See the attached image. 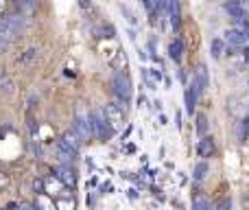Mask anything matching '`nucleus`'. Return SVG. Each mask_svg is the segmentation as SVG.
Masks as SVG:
<instances>
[{
	"instance_id": "f257e3e1",
	"label": "nucleus",
	"mask_w": 249,
	"mask_h": 210,
	"mask_svg": "<svg viewBox=\"0 0 249 210\" xmlns=\"http://www.w3.org/2000/svg\"><path fill=\"white\" fill-rule=\"evenodd\" d=\"M74 129H77V134L81 136V140H87L94 136V122H92V114L85 112V107H79L77 112V118H74Z\"/></svg>"
},
{
	"instance_id": "f03ea898",
	"label": "nucleus",
	"mask_w": 249,
	"mask_h": 210,
	"mask_svg": "<svg viewBox=\"0 0 249 210\" xmlns=\"http://www.w3.org/2000/svg\"><path fill=\"white\" fill-rule=\"evenodd\" d=\"M112 88H114V92L118 94V99L120 101H129L131 99V92H133V88H131V79L127 77L125 72H114V77H112Z\"/></svg>"
},
{
	"instance_id": "7ed1b4c3",
	"label": "nucleus",
	"mask_w": 249,
	"mask_h": 210,
	"mask_svg": "<svg viewBox=\"0 0 249 210\" xmlns=\"http://www.w3.org/2000/svg\"><path fill=\"white\" fill-rule=\"evenodd\" d=\"M92 122H94V136L99 140H107V138H112L114 136V127L109 125V121L105 118V114L103 112H96V114H92Z\"/></svg>"
},
{
	"instance_id": "20e7f679",
	"label": "nucleus",
	"mask_w": 249,
	"mask_h": 210,
	"mask_svg": "<svg viewBox=\"0 0 249 210\" xmlns=\"http://www.w3.org/2000/svg\"><path fill=\"white\" fill-rule=\"evenodd\" d=\"M103 114H105V118L109 121V125H112L114 129H120L122 122H125V114H122L120 105L107 103V105H105V109H103Z\"/></svg>"
},
{
	"instance_id": "39448f33",
	"label": "nucleus",
	"mask_w": 249,
	"mask_h": 210,
	"mask_svg": "<svg viewBox=\"0 0 249 210\" xmlns=\"http://www.w3.org/2000/svg\"><path fill=\"white\" fill-rule=\"evenodd\" d=\"M225 11L230 13V18H232V20H236L238 24H243V22L249 20L247 11L243 9V2H234V0H227V2H225Z\"/></svg>"
},
{
	"instance_id": "423d86ee",
	"label": "nucleus",
	"mask_w": 249,
	"mask_h": 210,
	"mask_svg": "<svg viewBox=\"0 0 249 210\" xmlns=\"http://www.w3.org/2000/svg\"><path fill=\"white\" fill-rule=\"evenodd\" d=\"M64 191H66V184L61 182L57 175H52V177H46V179H44V192H48L50 197H59Z\"/></svg>"
},
{
	"instance_id": "0eeeda50",
	"label": "nucleus",
	"mask_w": 249,
	"mask_h": 210,
	"mask_svg": "<svg viewBox=\"0 0 249 210\" xmlns=\"http://www.w3.org/2000/svg\"><path fill=\"white\" fill-rule=\"evenodd\" d=\"M225 42L230 46H245L249 42V37L243 33V29H227L225 31Z\"/></svg>"
},
{
	"instance_id": "6e6552de",
	"label": "nucleus",
	"mask_w": 249,
	"mask_h": 210,
	"mask_svg": "<svg viewBox=\"0 0 249 210\" xmlns=\"http://www.w3.org/2000/svg\"><path fill=\"white\" fill-rule=\"evenodd\" d=\"M168 20H170V26H173V31L177 33L179 26H182V11H179V0H170L168 2Z\"/></svg>"
},
{
	"instance_id": "1a4fd4ad",
	"label": "nucleus",
	"mask_w": 249,
	"mask_h": 210,
	"mask_svg": "<svg viewBox=\"0 0 249 210\" xmlns=\"http://www.w3.org/2000/svg\"><path fill=\"white\" fill-rule=\"evenodd\" d=\"M197 153H199V158H212V153H214V138L212 136H201L199 144H197Z\"/></svg>"
},
{
	"instance_id": "9d476101",
	"label": "nucleus",
	"mask_w": 249,
	"mask_h": 210,
	"mask_svg": "<svg viewBox=\"0 0 249 210\" xmlns=\"http://www.w3.org/2000/svg\"><path fill=\"white\" fill-rule=\"evenodd\" d=\"M61 142H64V144H68V147L72 149L74 153H77V151H79V147H81V142H83V140H81V136L77 134V129H74V127H72V129H68L64 136H61Z\"/></svg>"
},
{
	"instance_id": "9b49d317",
	"label": "nucleus",
	"mask_w": 249,
	"mask_h": 210,
	"mask_svg": "<svg viewBox=\"0 0 249 210\" xmlns=\"http://www.w3.org/2000/svg\"><path fill=\"white\" fill-rule=\"evenodd\" d=\"M168 57L173 61H182V57H183V42L182 39H173V42L168 44Z\"/></svg>"
},
{
	"instance_id": "f8f14e48",
	"label": "nucleus",
	"mask_w": 249,
	"mask_h": 210,
	"mask_svg": "<svg viewBox=\"0 0 249 210\" xmlns=\"http://www.w3.org/2000/svg\"><path fill=\"white\" fill-rule=\"evenodd\" d=\"M35 206H37V210H57V204L50 201V195H48V192H37Z\"/></svg>"
},
{
	"instance_id": "ddd939ff",
	"label": "nucleus",
	"mask_w": 249,
	"mask_h": 210,
	"mask_svg": "<svg viewBox=\"0 0 249 210\" xmlns=\"http://www.w3.org/2000/svg\"><path fill=\"white\" fill-rule=\"evenodd\" d=\"M236 138H238V142H247L249 138V116L240 118L238 121V127H236Z\"/></svg>"
},
{
	"instance_id": "4468645a",
	"label": "nucleus",
	"mask_w": 249,
	"mask_h": 210,
	"mask_svg": "<svg viewBox=\"0 0 249 210\" xmlns=\"http://www.w3.org/2000/svg\"><path fill=\"white\" fill-rule=\"evenodd\" d=\"M55 204H57V210H74L77 208V204H74V199L70 195H66V191L61 192L59 197L55 199Z\"/></svg>"
},
{
	"instance_id": "2eb2a0df",
	"label": "nucleus",
	"mask_w": 249,
	"mask_h": 210,
	"mask_svg": "<svg viewBox=\"0 0 249 210\" xmlns=\"http://www.w3.org/2000/svg\"><path fill=\"white\" fill-rule=\"evenodd\" d=\"M55 175L66 184V186H74V182H77V179H74V173L68 169V166H61V169H57Z\"/></svg>"
},
{
	"instance_id": "dca6fc26",
	"label": "nucleus",
	"mask_w": 249,
	"mask_h": 210,
	"mask_svg": "<svg viewBox=\"0 0 249 210\" xmlns=\"http://www.w3.org/2000/svg\"><path fill=\"white\" fill-rule=\"evenodd\" d=\"M210 52H212L214 59H218V57H223V52H225V39L221 37H214L212 44H210Z\"/></svg>"
},
{
	"instance_id": "f3484780",
	"label": "nucleus",
	"mask_w": 249,
	"mask_h": 210,
	"mask_svg": "<svg viewBox=\"0 0 249 210\" xmlns=\"http://www.w3.org/2000/svg\"><path fill=\"white\" fill-rule=\"evenodd\" d=\"M195 121H197V125H195L197 134H199V136H205V134H208V116L199 112V114H195Z\"/></svg>"
},
{
	"instance_id": "a211bd4d",
	"label": "nucleus",
	"mask_w": 249,
	"mask_h": 210,
	"mask_svg": "<svg viewBox=\"0 0 249 210\" xmlns=\"http://www.w3.org/2000/svg\"><path fill=\"white\" fill-rule=\"evenodd\" d=\"M197 99H199V96L195 94L192 86H188L186 88V109H188V114H192V116H195V103H197Z\"/></svg>"
},
{
	"instance_id": "6ab92c4d",
	"label": "nucleus",
	"mask_w": 249,
	"mask_h": 210,
	"mask_svg": "<svg viewBox=\"0 0 249 210\" xmlns=\"http://www.w3.org/2000/svg\"><path fill=\"white\" fill-rule=\"evenodd\" d=\"M205 173H208V164L199 162V164L195 166V171H192V177H195V182H201V179L205 177Z\"/></svg>"
},
{
	"instance_id": "aec40b11",
	"label": "nucleus",
	"mask_w": 249,
	"mask_h": 210,
	"mask_svg": "<svg viewBox=\"0 0 249 210\" xmlns=\"http://www.w3.org/2000/svg\"><path fill=\"white\" fill-rule=\"evenodd\" d=\"M37 48H35V46H31V48H26V51H24V55H22V64H24V66H29L31 64V61H33V59H37Z\"/></svg>"
},
{
	"instance_id": "412c9836",
	"label": "nucleus",
	"mask_w": 249,
	"mask_h": 210,
	"mask_svg": "<svg viewBox=\"0 0 249 210\" xmlns=\"http://www.w3.org/2000/svg\"><path fill=\"white\" fill-rule=\"evenodd\" d=\"M144 79H147V83L153 88L155 83H160L162 72H157V70H144Z\"/></svg>"
},
{
	"instance_id": "4be33fe9",
	"label": "nucleus",
	"mask_w": 249,
	"mask_h": 210,
	"mask_svg": "<svg viewBox=\"0 0 249 210\" xmlns=\"http://www.w3.org/2000/svg\"><path fill=\"white\" fill-rule=\"evenodd\" d=\"M192 206H195V210H212V204H210L205 197H195Z\"/></svg>"
},
{
	"instance_id": "5701e85b",
	"label": "nucleus",
	"mask_w": 249,
	"mask_h": 210,
	"mask_svg": "<svg viewBox=\"0 0 249 210\" xmlns=\"http://www.w3.org/2000/svg\"><path fill=\"white\" fill-rule=\"evenodd\" d=\"M13 88H16V83H13L11 79H2V81H0V92H2L4 96H11Z\"/></svg>"
},
{
	"instance_id": "b1692460",
	"label": "nucleus",
	"mask_w": 249,
	"mask_h": 210,
	"mask_svg": "<svg viewBox=\"0 0 249 210\" xmlns=\"http://www.w3.org/2000/svg\"><path fill=\"white\" fill-rule=\"evenodd\" d=\"M11 184V177H9V173H4V171H0V192L4 191V188Z\"/></svg>"
},
{
	"instance_id": "393cba45",
	"label": "nucleus",
	"mask_w": 249,
	"mask_h": 210,
	"mask_svg": "<svg viewBox=\"0 0 249 210\" xmlns=\"http://www.w3.org/2000/svg\"><path fill=\"white\" fill-rule=\"evenodd\" d=\"M230 208H232V201H230V197H223V199L216 204V210H230Z\"/></svg>"
},
{
	"instance_id": "a878e982",
	"label": "nucleus",
	"mask_w": 249,
	"mask_h": 210,
	"mask_svg": "<svg viewBox=\"0 0 249 210\" xmlns=\"http://www.w3.org/2000/svg\"><path fill=\"white\" fill-rule=\"evenodd\" d=\"M33 191H35V195H37V192H44V179L42 177H37L33 182Z\"/></svg>"
},
{
	"instance_id": "bb28decb",
	"label": "nucleus",
	"mask_w": 249,
	"mask_h": 210,
	"mask_svg": "<svg viewBox=\"0 0 249 210\" xmlns=\"http://www.w3.org/2000/svg\"><path fill=\"white\" fill-rule=\"evenodd\" d=\"M35 4V0H17V7L20 9H31Z\"/></svg>"
},
{
	"instance_id": "cd10ccee",
	"label": "nucleus",
	"mask_w": 249,
	"mask_h": 210,
	"mask_svg": "<svg viewBox=\"0 0 249 210\" xmlns=\"http://www.w3.org/2000/svg\"><path fill=\"white\" fill-rule=\"evenodd\" d=\"M17 210H37V206L35 204H20L17 206Z\"/></svg>"
},
{
	"instance_id": "c85d7f7f",
	"label": "nucleus",
	"mask_w": 249,
	"mask_h": 210,
	"mask_svg": "<svg viewBox=\"0 0 249 210\" xmlns=\"http://www.w3.org/2000/svg\"><path fill=\"white\" fill-rule=\"evenodd\" d=\"M240 29H243V33L249 37V20H247V22H243V24H240Z\"/></svg>"
},
{
	"instance_id": "c756f323",
	"label": "nucleus",
	"mask_w": 249,
	"mask_h": 210,
	"mask_svg": "<svg viewBox=\"0 0 249 210\" xmlns=\"http://www.w3.org/2000/svg\"><path fill=\"white\" fill-rule=\"evenodd\" d=\"M79 7H81V9H87V7H90V0H79Z\"/></svg>"
},
{
	"instance_id": "7c9ffc66",
	"label": "nucleus",
	"mask_w": 249,
	"mask_h": 210,
	"mask_svg": "<svg viewBox=\"0 0 249 210\" xmlns=\"http://www.w3.org/2000/svg\"><path fill=\"white\" fill-rule=\"evenodd\" d=\"M175 122H177V127H182V114L177 112V116H175Z\"/></svg>"
},
{
	"instance_id": "2f4dec72",
	"label": "nucleus",
	"mask_w": 249,
	"mask_h": 210,
	"mask_svg": "<svg viewBox=\"0 0 249 210\" xmlns=\"http://www.w3.org/2000/svg\"><path fill=\"white\" fill-rule=\"evenodd\" d=\"M2 7H4V0H0V11H2Z\"/></svg>"
},
{
	"instance_id": "473e14b6",
	"label": "nucleus",
	"mask_w": 249,
	"mask_h": 210,
	"mask_svg": "<svg viewBox=\"0 0 249 210\" xmlns=\"http://www.w3.org/2000/svg\"><path fill=\"white\" fill-rule=\"evenodd\" d=\"M0 210H9V208H0Z\"/></svg>"
}]
</instances>
